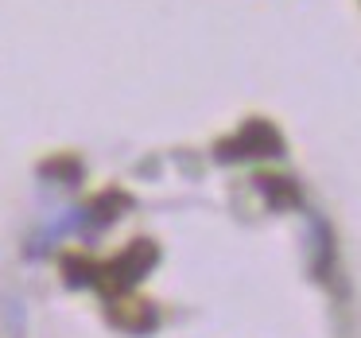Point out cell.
Here are the masks:
<instances>
[{"instance_id":"1","label":"cell","mask_w":361,"mask_h":338,"mask_svg":"<svg viewBox=\"0 0 361 338\" xmlns=\"http://www.w3.org/2000/svg\"><path fill=\"white\" fill-rule=\"evenodd\" d=\"M156 257H159L156 245H152L148 237H140V241H133L113 260L97 265V284L94 288H102L105 296H125V291L136 288V280H144V276L156 268Z\"/></svg>"},{"instance_id":"2","label":"cell","mask_w":361,"mask_h":338,"mask_svg":"<svg viewBox=\"0 0 361 338\" xmlns=\"http://www.w3.org/2000/svg\"><path fill=\"white\" fill-rule=\"evenodd\" d=\"M214 156L221 164H237V159H276L283 156V140L276 133V125L268 121H249L241 133H233L229 140H218Z\"/></svg>"},{"instance_id":"4","label":"cell","mask_w":361,"mask_h":338,"mask_svg":"<svg viewBox=\"0 0 361 338\" xmlns=\"http://www.w3.org/2000/svg\"><path fill=\"white\" fill-rule=\"evenodd\" d=\"M113 322L133 334H144V330L156 327V307L152 303H117L113 307Z\"/></svg>"},{"instance_id":"3","label":"cell","mask_w":361,"mask_h":338,"mask_svg":"<svg viewBox=\"0 0 361 338\" xmlns=\"http://www.w3.org/2000/svg\"><path fill=\"white\" fill-rule=\"evenodd\" d=\"M257 187H260V195H264V203L272 206V210H295V206L303 203L299 187L288 175H257Z\"/></svg>"},{"instance_id":"6","label":"cell","mask_w":361,"mask_h":338,"mask_svg":"<svg viewBox=\"0 0 361 338\" xmlns=\"http://www.w3.org/2000/svg\"><path fill=\"white\" fill-rule=\"evenodd\" d=\"M63 276L71 288H94L97 284V260L82 257V253H71V257H63Z\"/></svg>"},{"instance_id":"5","label":"cell","mask_w":361,"mask_h":338,"mask_svg":"<svg viewBox=\"0 0 361 338\" xmlns=\"http://www.w3.org/2000/svg\"><path fill=\"white\" fill-rule=\"evenodd\" d=\"M128 195L125 191H105V195H97L94 203H90V222H94L97 229H105L109 222H117L121 210H128Z\"/></svg>"},{"instance_id":"7","label":"cell","mask_w":361,"mask_h":338,"mask_svg":"<svg viewBox=\"0 0 361 338\" xmlns=\"http://www.w3.org/2000/svg\"><path fill=\"white\" fill-rule=\"evenodd\" d=\"M43 175H51V179H66V183H78L82 167L74 164V159H55V164H43Z\"/></svg>"}]
</instances>
